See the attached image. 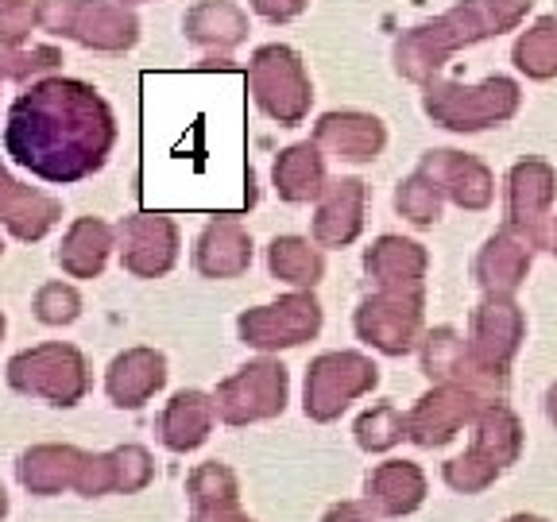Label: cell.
Returning a JSON list of instances; mask_svg holds the SVG:
<instances>
[{"mask_svg":"<svg viewBox=\"0 0 557 522\" xmlns=\"http://www.w3.org/2000/svg\"><path fill=\"white\" fill-rule=\"evenodd\" d=\"M183 32L190 44L209 51H233L248 39V16L233 0H201L183 16Z\"/></svg>","mask_w":557,"mask_h":522,"instance_id":"obj_24","label":"cell"},{"mask_svg":"<svg viewBox=\"0 0 557 522\" xmlns=\"http://www.w3.org/2000/svg\"><path fill=\"white\" fill-rule=\"evenodd\" d=\"M4 511H9V496H4V487H0V519H4Z\"/></svg>","mask_w":557,"mask_h":522,"instance_id":"obj_43","label":"cell"},{"mask_svg":"<svg viewBox=\"0 0 557 522\" xmlns=\"http://www.w3.org/2000/svg\"><path fill=\"white\" fill-rule=\"evenodd\" d=\"M465 340H457L453 330H434L422 348V368L430 380H449L453 372H465Z\"/></svg>","mask_w":557,"mask_h":522,"instance_id":"obj_35","label":"cell"},{"mask_svg":"<svg viewBox=\"0 0 557 522\" xmlns=\"http://www.w3.org/2000/svg\"><path fill=\"white\" fill-rule=\"evenodd\" d=\"M515 66L531 78H549L557 70V16L539 20L531 32L515 44Z\"/></svg>","mask_w":557,"mask_h":522,"instance_id":"obj_32","label":"cell"},{"mask_svg":"<svg viewBox=\"0 0 557 522\" xmlns=\"http://www.w3.org/2000/svg\"><path fill=\"white\" fill-rule=\"evenodd\" d=\"M325 522H372V519H368L357 504H345V507H333V511L325 514Z\"/></svg>","mask_w":557,"mask_h":522,"instance_id":"obj_40","label":"cell"},{"mask_svg":"<svg viewBox=\"0 0 557 522\" xmlns=\"http://www.w3.org/2000/svg\"><path fill=\"white\" fill-rule=\"evenodd\" d=\"M496 476H499V469H492V464L472 457V452L445 464V484L457 487V492H480V487H487Z\"/></svg>","mask_w":557,"mask_h":522,"instance_id":"obj_38","label":"cell"},{"mask_svg":"<svg viewBox=\"0 0 557 522\" xmlns=\"http://www.w3.org/2000/svg\"><path fill=\"white\" fill-rule=\"evenodd\" d=\"M313 144L330 151L341 163H372L380 159L387 132H383L380 116L368 113H325L313 128Z\"/></svg>","mask_w":557,"mask_h":522,"instance_id":"obj_15","label":"cell"},{"mask_svg":"<svg viewBox=\"0 0 557 522\" xmlns=\"http://www.w3.org/2000/svg\"><path fill=\"white\" fill-rule=\"evenodd\" d=\"M194 522H248L236 511V480L225 464L209 461L190 476Z\"/></svg>","mask_w":557,"mask_h":522,"instance_id":"obj_27","label":"cell"},{"mask_svg":"<svg viewBox=\"0 0 557 522\" xmlns=\"http://www.w3.org/2000/svg\"><path fill=\"white\" fill-rule=\"evenodd\" d=\"M248 82H252L256 104H260L271 121L283 124V128H295L310 113L313 86L306 78V66L295 47L287 44L260 47L252 54V66H248Z\"/></svg>","mask_w":557,"mask_h":522,"instance_id":"obj_4","label":"cell"},{"mask_svg":"<svg viewBox=\"0 0 557 522\" xmlns=\"http://www.w3.org/2000/svg\"><path fill=\"white\" fill-rule=\"evenodd\" d=\"M62 221V201L51 198L39 186H24L0 163V225L9 228L16 240L32 244L44 240L54 225Z\"/></svg>","mask_w":557,"mask_h":522,"instance_id":"obj_11","label":"cell"},{"mask_svg":"<svg viewBox=\"0 0 557 522\" xmlns=\"http://www.w3.org/2000/svg\"><path fill=\"white\" fill-rule=\"evenodd\" d=\"M252 263V236L244 233L236 221H213L206 233L198 236L194 248V268L209 278H233L248 271Z\"/></svg>","mask_w":557,"mask_h":522,"instance_id":"obj_23","label":"cell"},{"mask_svg":"<svg viewBox=\"0 0 557 522\" xmlns=\"http://www.w3.org/2000/svg\"><path fill=\"white\" fill-rule=\"evenodd\" d=\"M554 198V171L546 163H519L511 171V228H522V244H542L539 228Z\"/></svg>","mask_w":557,"mask_h":522,"instance_id":"obj_22","label":"cell"},{"mask_svg":"<svg viewBox=\"0 0 557 522\" xmlns=\"http://www.w3.org/2000/svg\"><path fill=\"white\" fill-rule=\"evenodd\" d=\"M426 113L442 121V128L453 132H480L492 124L507 121L519 109V86L507 78H487L476 89H457V86H430L426 94Z\"/></svg>","mask_w":557,"mask_h":522,"instance_id":"obj_6","label":"cell"},{"mask_svg":"<svg viewBox=\"0 0 557 522\" xmlns=\"http://www.w3.org/2000/svg\"><path fill=\"white\" fill-rule=\"evenodd\" d=\"M213 407H218V418H225L228 426L283 414V407H287V368L275 364V360L244 364L240 372L228 375L213 391Z\"/></svg>","mask_w":557,"mask_h":522,"instance_id":"obj_7","label":"cell"},{"mask_svg":"<svg viewBox=\"0 0 557 522\" xmlns=\"http://www.w3.org/2000/svg\"><path fill=\"white\" fill-rule=\"evenodd\" d=\"M121 263L136 278H159L178 260V225L159 213H132L116 225Z\"/></svg>","mask_w":557,"mask_h":522,"instance_id":"obj_9","label":"cell"},{"mask_svg":"<svg viewBox=\"0 0 557 522\" xmlns=\"http://www.w3.org/2000/svg\"><path fill=\"white\" fill-rule=\"evenodd\" d=\"M240 340L252 348H295V345H306L310 337H318L322 330V306L318 298L298 290V295H287L278 298L271 306H256V310L240 313Z\"/></svg>","mask_w":557,"mask_h":522,"instance_id":"obj_8","label":"cell"},{"mask_svg":"<svg viewBox=\"0 0 557 522\" xmlns=\"http://www.w3.org/2000/svg\"><path fill=\"white\" fill-rule=\"evenodd\" d=\"M86 457L89 452L74 449V445H35L32 452L20 457V484L35 496H54L62 487L78 492Z\"/></svg>","mask_w":557,"mask_h":522,"instance_id":"obj_18","label":"cell"},{"mask_svg":"<svg viewBox=\"0 0 557 522\" xmlns=\"http://www.w3.org/2000/svg\"><path fill=\"white\" fill-rule=\"evenodd\" d=\"M0 256H4V244H0Z\"/></svg>","mask_w":557,"mask_h":522,"instance_id":"obj_47","label":"cell"},{"mask_svg":"<svg viewBox=\"0 0 557 522\" xmlns=\"http://www.w3.org/2000/svg\"><path fill=\"white\" fill-rule=\"evenodd\" d=\"M522 337V318L511 302L504 298H492L476 310L472 318V345H469V360L487 375H499L504 380V368L511 360V352L519 348Z\"/></svg>","mask_w":557,"mask_h":522,"instance_id":"obj_12","label":"cell"},{"mask_svg":"<svg viewBox=\"0 0 557 522\" xmlns=\"http://www.w3.org/2000/svg\"><path fill=\"white\" fill-rule=\"evenodd\" d=\"M310 0H252V12L263 16L268 24H287V20L302 16Z\"/></svg>","mask_w":557,"mask_h":522,"instance_id":"obj_39","label":"cell"},{"mask_svg":"<svg viewBox=\"0 0 557 522\" xmlns=\"http://www.w3.org/2000/svg\"><path fill=\"white\" fill-rule=\"evenodd\" d=\"M116 248V228L104 225L97 217H78L66 228L59 248V268L66 271L70 278H97L109 263V252Z\"/></svg>","mask_w":557,"mask_h":522,"instance_id":"obj_21","label":"cell"},{"mask_svg":"<svg viewBox=\"0 0 557 522\" xmlns=\"http://www.w3.org/2000/svg\"><path fill=\"white\" fill-rule=\"evenodd\" d=\"M403 437H407V414H399L392 402H380V407H372L368 414H360L357 442L364 445V449L383 452V449H392L395 442H403Z\"/></svg>","mask_w":557,"mask_h":522,"instance_id":"obj_34","label":"cell"},{"mask_svg":"<svg viewBox=\"0 0 557 522\" xmlns=\"http://www.w3.org/2000/svg\"><path fill=\"white\" fill-rule=\"evenodd\" d=\"M0 337H4V313H0Z\"/></svg>","mask_w":557,"mask_h":522,"instance_id":"obj_45","label":"cell"},{"mask_svg":"<svg viewBox=\"0 0 557 522\" xmlns=\"http://www.w3.org/2000/svg\"><path fill=\"white\" fill-rule=\"evenodd\" d=\"M62 66V51L54 44H0V82H35Z\"/></svg>","mask_w":557,"mask_h":522,"instance_id":"obj_31","label":"cell"},{"mask_svg":"<svg viewBox=\"0 0 557 522\" xmlns=\"http://www.w3.org/2000/svg\"><path fill=\"white\" fill-rule=\"evenodd\" d=\"M554 252H557V225H554Z\"/></svg>","mask_w":557,"mask_h":522,"instance_id":"obj_46","label":"cell"},{"mask_svg":"<svg viewBox=\"0 0 557 522\" xmlns=\"http://www.w3.org/2000/svg\"><path fill=\"white\" fill-rule=\"evenodd\" d=\"M472 457L487 461L492 469H504L519 457V422L504 402H492V407L480 414L476 437H472Z\"/></svg>","mask_w":557,"mask_h":522,"instance_id":"obj_30","label":"cell"},{"mask_svg":"<svg viewBox=\"0 0 557 522\" xmlns=\"http://www.w3.org/2000/svg\"><path fill=\"white\" fill-rule=\"evenodd\" d=\"M418 171L426 174L437 190L453 194L457 206L484 209L487 198H492V178H487V171L476 159L461 156V151H426V159H422Z\"/></svg>","mask_w":557,"mask_h":522,"instance_id":"obj_19","label":"cell"},{"mask_svg":"<svg viewBox=\"0 0 557 522\" xmlns=\"http://www.w3.org/2000/svg\"><path fill=\"white\" fill-rule=\"evenodd\" d=\"M527 268H531L527 244L511 240L507 233L492 236V240L484 244L480 260H476V275H480V283H484V290L492 298L511 295V290L519 287V278H522V271H527Z\"/></svg>","mask_w":557,"mask_h":522,"instance_id":"obj_28","label":"cell"},{"mask_svg":"<svg viewBox=\"0 0 557 522\" xmlns=\"http://www.w3.org/2000/svg\"><path fill=\"white\" fill-rule=\"evenodd\" d=\"M218 422V407L201 391H178L159 414V442L171 452H190L206 445L209 430Z\"/></svg>","mask_w":557,"mask_h":522,"instance_id":"obj_20","label":"cell"},{"mask_svg":"<svg viewBox=\"0 0 557 522\" xmlns=\"http://www.w3.org/2000/svg\"><path fill=\"white\" fill-rule=\"evenodd\" d=\"M418 322H422V298L410 295H387L380 290L375 298H364L357 310V337L364 345L380 348L387 357H403L414 348Z\"/></svg>","mask_w":557,"mask_h":522,"instance_id":"obj_10","label":"cell"},{"mask_svg":"<svg viewBox=\"0 0 557 522\" xmlns=\"http://www.w3.org/2000/svg\"><path fill=\"white\" fill-rule=\"evenodd\" d=\"M121 4H128V9H136V4H148V0H121Z\"/></svg>","mask_w":557,"mask_h":522,"instance_id":"obj_44","label":"cell"},{"mask_svg":"<svg viewBox=\"0 0 557 522\" xmlns=\"http://www.w3.org/2000/svg\"><path fill=\"white\" fill-rule=\"evenodd\" d=\"M364 201L368 190L360 178H337L325 183L318 194V217H313V244L322 248H345L364 228Z\"/></svg>","mask_w":557,"mask_h":522,"instance_id":"obj_13","label":"cell"},{"mask_svg":"<svg viewBox=\"0 0 557 522\" xmlns=\"http://www.w3.org/2000/svg\"><path fill=\"white\" fill-rule=\"evenodd\" d=\"M507 522H546V519H534V514H515V519H507Z\"/></svg>","mask_w":557,"mask_h":522,"instance_id":"obj_42","label":"cell"},{"mask_svg":"<svg viewBox=\"0 0 557 522\" xmlns=\"http://www.w3.org/2000/svg\"><path fill=\"white\" fill-rule=\"evenodd\" d=\"M271 178H275V194L290 206L298 201H313L325 190V159L318 144H295L271 166Z\"/></svg>","mask_w":557,"mask_h":522,"instance_id":"obj_25","label":"cell"},{"mask_svg":"<svg viewBox=\"0 0 557 522\" xmlns=\"http://www.w3.org/2000/svg\"><path fill=\"white\" fill-rule=\"evenodd\" d=\"M380 383V368L360 352H325L306 372V418L333 422L352 399L368 395Z\"/></svg>","mask_w":557,"mask_h":522,"instance_id":"obj_5","label":"cell"},{"mask_svg":"<svg viewBox=\"0 0 557 522\" xmlns=\"http://www.w3.org/2000/svg\"><path fill=\"white\" fill-rule=\"evenodd\" d=\"M268 268L271 275L290 283V287L313 290L322 283L325 260L318 252V244H310L306 236H275L268 248Z\"/></svg>","mask_w":557,"mask_h":522,"instance_id":"obj_29","label":"cell"},{"mask_svg":"<svg viewBox=\"0 0 557 522\" xmlns=\"http://www.w3.org/2000/svg\"><path fill=\"white\" fill-rule=\"evenodd\" d=\"M549 418H554V422H557V387H554V391H549Z\"/></svg>","mask_w":557,"mask_h":522,"instance_id":"obj_41","label":"cell"},{"mask_svg":"<svg viewBox=\"0 0 557 522\" xmlns=\"http://www.w3.org/2000/svg\"><path fill=\"white\" fill-rule=\"evenodd\" d=\"M35 27L101 54H124L139 39L136 12L121 0H35Z\"/></svg>","mask_w":557,"mask_h":522,"instance_id":"obj_2","label":"cell"},{"mask_svg":"<svg viewBox=\"0 0 557 522\" xmlns=\"http://www.w3.org/2000/svg\"><path fill=\"white\" fill-rule=\"evenodd\" d=\"M426 496V476L410 461H387L368 476V504L383 514H410Z\"/></svg>","mask_w":557,"mask_h":522,"instance_id":"obj_26","label":"cell"},{"mask_svg":"<svg viewBox=\"0 0 557 522\" xmlns=\"http://www.w3.org/2000/svg\"><path fill=\"white\" fill-rule=\"evenodd\" d=\"M476 414V395L465 387H437L407 414V437L418 445H445L457 437V430Z\"/></svg>","mask_w":557,"mask_h":522,"instance_id":"obj_14","label":"cell"},{"mask_svg":"<svg viewBox=\"0 0 557 522\" xmlns=\"http://www.w3.org/2000/svg\"><path fill=\"white\" fill-rule=\"evenodd\" d=\"M35 32V0H0V44H27Z\"/></svg>","mask_w":557,"mask_h":522,"instance_id":"obj_37","label":"cell"},{"mask_svg":"<svg viewBox=\"0 0 557 522\" xmlns=\"http://www.w3.org/2000/svg\"><path fill=\"white\" fill-rule=\"evenodd\" d=\"M166 383V360L156 348H128L109 364L104 391L121 410H139L148 399H156Z\"/></svg>","mask_w":557,"mask_h":522,"instance_id":"obj_16","label":"cell"},{"mask_svg":"<svg viewBox=\"0 0 557 522\" xmlns=\"http://www.w3.org/2000/svg\"><path fill=\"white\" fill-rule=\"evenodd\" d=\"M32 310L44 325H70V322H78L82 295L70 287V283H47V287H39V295H35Z\"/></svg>","mask_w":557,"mask_h":522,"instance_id":"obj_36","label":"cell"},{"mask_svg":"<svg viewBox=\"0 0 557 522\" xmlns=\"http://www.w3.org/2000/svg\"><path fill=\"white\" fill-rule=\"evenodd\" d=\"M89 364L74 345H39L24 348L9 360V387L51 407H78L89 395Z\"/></svg>","mask_w":557,"mask_h":522,"instance_id":"obj_3","label":"cell"},{"mask_svg":"<svg viewBox=\"0 0 557 522\" xmlns=\"http://www.w3.org/2000/svg\"><path fill=\"white\" fill-rule=\"evenodd\" d=\"M395 209H399L410 225H434L437 213H442V190L422 171H414L395 190Z\"/></svg>","mask_w":557,"mask_h":522,"instance_id":"obj_33","label":"cell"},{"mask_svg":"<svg viewBox=\"0 0 557 522\" xmlns=\"http://www.w3.org/2000/svg\"><path fill=\"white\" fill-rule=\"evenodd\" d=\"M368 275L380 283L387 295L422 298V271H426V252L422 244L403 240V236H380L364 256Z\"/></svg>","mask_w":557,"mask_h":522,"instance_id":"obj_17","label":"cell"},{"mask_svg":"<svg viewBox=\"0 0 557 522\" xmlns=\"http://www.w3.org/2000/svg\"><path fill=\"white\" fill-rule=\"evenodd\" d=\"M116 148V116L82 78H35L4 116V156L39 183L70 186L97 174Z\"/></svg>","mask_w":557,"mask_h":522,"instance_id":"obj_1","label":"cell"}]
</instances>
